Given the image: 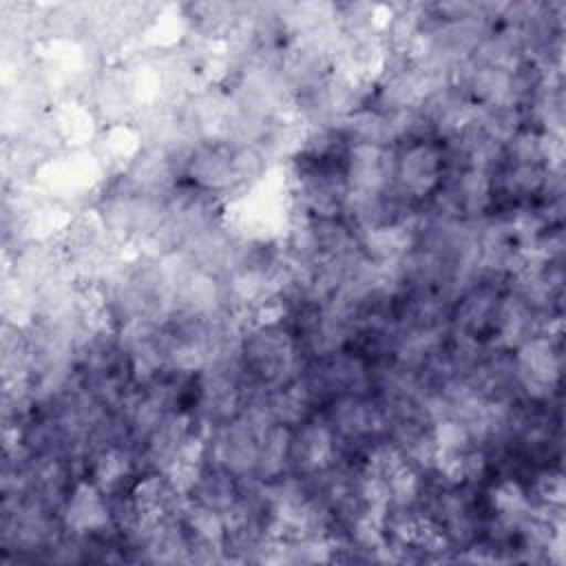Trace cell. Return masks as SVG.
Returning <instances> with one entry per match:
<instances>
[{
	"instance_id": "obj_1",
	"label": "cell",
	"mask_w": 566,
	"mask_h": 566,
	"mask_svg": "<svg viewBox=\"0 0 566 566\" xmlns=\"http://www.w3.org/2000/svg\"><path fill=\"white\" fill-rule=\"evenodd\" d=\"M239 360L250 385L274 391L301 378L307 356L283 318H261L243 327Z\"/></svg>"
},
{
	"instance_id": "obj_7",
	"label": "cell",
	"mask_w": 566,
	"mask_h": 566,
	"mask_svg": "<svg viewBox=\"0 0 566 566\" xmlns=\"http://www.w3.org/2000/svg\"><path fill=\"white\" fill-rule=\"evenodd\" d=\"M290 433L292 429L283 424H270L268 431L261 438V449H259V462H256V473L261 482H272L279 480L281 475L287 473L290 467Z\"/></svg>"
},
{
	"instance_id": "obj_5",
	"label": "cell",
	"mask_w": 566,
	"mask_h": 566,
	"mask_svg": "<svg viewBox=\"0 0 566 566\" xmlns=\"http://www.w3.org/2000/svg\"><path fill=\"white\" fill-rule=\"evenodd\" d=\"M347 195H382L394 186V148L354 144L345 157Z\"/></svg>"
},
{
	"instance_id": "obj_4",
	"label": "cell",
	"mask_w": 566,
	"mask_h": 566,
	"mask_svg": "<svg viewBox=\"0 0 566 566\" xmlns=\"http://www.w3.org/2000/svg\"><path fill=\"white\" fill-rule=\"evenodd\" d=\"M338 460V442L332 427L321 413H314L290 433L287 473L312 475Z\"/></svg>"
},
{
	"instance_id": "obj_2",
	"label": "cell",
	"mask_w": 566,
	"mask_h": 566,
	"mask_svg": "<svg viewBox=\"0 0 566 566\" xmlns=\"http://www.w3.org/2000/svg\"><path fill=\"white\" fill-rule=\"evenodd\" d=\"M513 367L520 394L531 402L559 398L564 354L559 332H542L513 349Z\"/></svg>"
},
{
	"instance_id": "obj_3",
	"label": "cell",
	"mask_w": 566,
	"mask_h": 566,
	"mask_svg": "<svg viewBox=\"0 0 566 566\" xmlns=\"http://www.w3.org/2000/svg\"><path fill=\"white\" fill-rule=\"evenodd\" d=\"M444 155L436 139L407 142L394 148V186L391 190L409 201L422 203L444 177Z\"/></svg>"
},
{
	"instance_id": "obj_6",
	"label": "cell",
	"mask_w": 566,
	"mask_h": 566,
	"mask_svg": "<svg viewBox=\"0 0 566 566\" xmlns=\"http://www.w3.org/2000/svg\"><path fill=\"white\" fill-rule=\"evenodd\" d=\"M239 495V478L208 462H201L186 484V497L190 502L210 509L223 517L237 506Z\"/></svg>"
}]
</instances>
